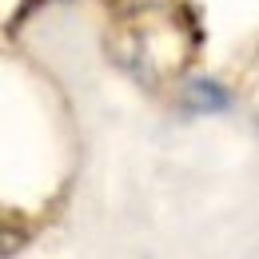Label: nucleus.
<instances>
[{
    "label": "nucleus",
    "instance_id": "1",
    "mask_svg": "<svg viewBox=\"0 0 259 259\" xmlns=\"http://www.w3.org/2000/svg\"><path fill=\"white\" fill-rule=\"evenodd\" d=\"M227 104H231V96L215 80H192L188 84V108L192 112H224Z\"/></svg>",
    "mask_w": 259,
    "mask_h": 259
}]
</instances>
